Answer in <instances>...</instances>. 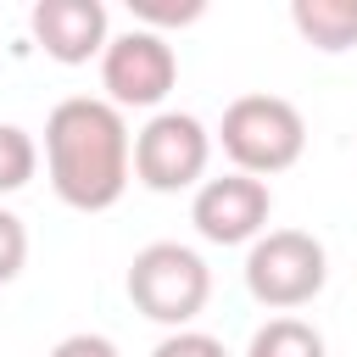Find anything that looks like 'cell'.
<instances>
[{"label": "cell", "instance_id": "obj_1", "mask_svg": "<svg viewBox=\"0 0 357 357\" xmlns=\"http://www.w3.org/2000/svg\"><path fill=\"white\" fill-rule=\"evenodd\" d=\"M45 173L61 206L106 212L134 178V134L100 95H67L45 117Z\"/></svg>", "mask_w": 357, "mask_h": 357}, {"label": "cell", "instance_id": "obj_2", "mask_svg": "<svg viewBox=\"0 0 357 357\" xmlns=\"http://www.w3.org/2000/svg\"><path fill=\"white\" fill-rule=\"evenodd\" d=\"M134 312H145L162 329H190L206 301H212V268L201 251L178 245V240H151L134 251L128 279H123Z\"/></svg>", "mask_w": 357, "mask_h": 357}, {"label": "cell", "instance_id": "obj_3", "mask_svg": "<svg viewBox=\"0 0 357 357\" xmlns=\"http://www.w3.org/2000/svg\"><path fill=\"white\" fill-rule=\"evenodd\" d=\"M223 145V156L234 162V173H251V178H273L284 167L301 162L307 151V117L284 100V95H240L223 106V123L212 134Z\"/></svg>", "mask_w": 357, "mask_h": 357}, {"label": "cell", "instance_id": "obj_4", "mask_svg": "<svg viewBox=\"0 0 357 357\" xmlns=\"http://www.w3.org/2000/svg\"><path fill=\"white\" fill-rule=\"evenodd\" d=\"M329 284V251L307 229H268L245 245V290L268 312H296Z\"/></svg>", "mask_w": 357, "mask_h": 357}, {"label": "cell", "instance_id": "obj_5", "mask_svg": "<svg viewBox=\"0 0 357 357\" xmlns=\"http://www.w3.org/2000/svg\"><path fill=\"white\" fill-rule=\"evenodd\" d=\"M212 162V128L195 112H156L134 134V178L156 195L195 190Z\"/></svg>", "mask_w": 357, "mask_h": 357}, {"label": "cell", "instance_id": "obj_6", "mask_svg": "<svg viewBox=\"0 0 357 357\" xmlns=\"http://www.w3.org/2000/svg\"><path fill=\"white\" fill-rule=\"evenodd\" d=\"M178 84V56L167 45V33H151V28H128V33H112L106 50H100V89L117 112L128 106H162Z\"/></svg>", "mask_w": 357, "mask_h": 357}, {"label": "cell", "instance_id": "obj_7", "mask_svg": "<svg viewBox=\"0 0 357 357\" xmlns=\"http://www.w3.org/2000/svg\"><path fill=\"white\" fill-rule=\"evenodd\" d=\"M268 218H273V190L251 173H223L195 184L190 223L206 245H251L257 234H268Z\"/></svg>", "mask_w": 357, "mask_h": 357}, {"label": "cell", "instance_id": "obj_8", "mask_svg": "<svg viewBox=\"0 0 357 357\" xmlns=\"http://www.w3.org/2000/svg\"><path fill=\"white\" fill-rule=\"evenodd\" d=\"M28 28H33V45L61 67H84L112 39V17L100 0H39L28 11Z\"/></svg>", "mask_w": 357, "mask_h": 357}, {"label": "cell", "instance_id": "obj_9", "mask_svg": "<svg viewBox=\"0 0 357 357\" xmlns=\"http://www.w3.org/2000/svg\"><path fill=\"white\" fill-rule=\"evenodd\" d=\"M290 22L324 56H340L357 45V0H290Z\"/></svg>", "mask_w": 357, "mask_h": 357}, {"label": "cell", "instance_id": "obj_10", "mask_svg": "<svg viewBox=\"0 0 357 357\" xmlns=\"http://www.w3.org/2000/svg\"><path fill=\"white\" fill-rule=\"evenodd\" d=\"M245 357H329V346H324V335H318L307 318L279 312V318H268V324L251 335Z\"/></svg>", "mask_w": 357, "mask_h": 357}, {"label": "cell", "instance_id": "obj_11", "mask_svg": "<svg viewBox=\"0 0 357 357\" xmlns=\"http://www.w3.org/2000/svg\"><path fill=\"white\" fill-rule=\"evenodd\" d=\"M33 173H39V139L17 123H0V201L17 195Z\"/></svg>", "mask_w": 357, "mask_h": 357}, {"label": "cell", "instance_id": "obj_12", "mask_svg": "<svg viewBox=\"0 0 357 357\" xmlns=\"http://www.w3.org/2000/svg\"><path fill=\"white\" fill-rule=\"evenodd\" d=\"M128 11H134V28L162 33V28H184V22H195L206 6H201V0H178V6H167V0H128Z\"/></svg>", "mask_w": 357, "mask_h": 357}, {"label": "cell", "instance_id": "obj_13", "mask_svg": "<svg viewBox=\"0 0 357 357\" xmlns=\"http://www.w3.org/2000/svg\"><path fill=\"white\" fill-rule=\"evenodd\" d=\"M22 268H28V223L11 206H0V284H11Z\"/></svg>", "mask_w": 357, "mask_h": 357}, {"label": "cell", "instance_id": "obj_14", "mask_svg": "<svg viewBox=\"0 0 357 357\" xmlns=\"http://www.w3.org/2000/svg\"><path fill=\"white\" fill-rule=\"evenodd\" d=\"M151 357H229V346L206 329H167Z\"/></svg>", "mask_w": 357, "mask_h": 357}, {"label": "cell", "instance_id": "obj_15", "mask_svg": "<svg viewBox=\"0 0 357 357\" xmlns=\"http://www.w3.org/2000/svg\"><path fill=\"white\" fill-rule=\"evenodd\" d=\"M45 357H123V351H117L106 335H89V329H78V335H61V340H56Z\"/></svg>", "mask_w": 357, "mask_h": 357}]
</instances>
